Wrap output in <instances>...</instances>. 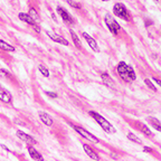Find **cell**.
Masks as SVG:
<instances>
[{"label": "cell", "instance_id": "ba28073f", "mask_svg": "<svg viewBox=\"0 0 161 161\" xmlns=\"http://www.w3.org/2000/svg\"><path fill=\"white\" fill-rule=\"evenodd\" d=\"M47 36H48L52 40L56 42V43H59V44H63V45H65V46L68 45V40H67V39H65L64 37L59 36V35H57V34L53 33V31H49V30H48V31H47Z\"/></svg>", "mask_w": 161, "mask_h": 161}, {"label": "cell", "instance_id": "cb8c5ba5", "mask_svg": "<svg viewBox=\"0 0 161 161\" xmlns=\"http://www.w3.org/2000/svg\"><path fill=\"white\" fill-rule=\"evenodd\" d=\"M67 4L69 6H72L73 8H75V9H81V5L79 4H77V2H75L74 0H66Z\"/></svg>", "mask_w": 161, "mask_h": 161}, {"label": "cell", "instance_id": "8992f818", "mask_svg": "<svg viewBox=\"0 0 161 161\" xmlns=\"http://www.w3.org/2000/svg\"><path fill=\"white\" fill-rule=\"evenodd\" d=\"M17 137H18L20 140H22L25 143H27L28 145H36L37 143H38L36 140L34 139L33 137H30L29 134L25 133L24 131H20V130L17 131Z\"/></svg>", "mask_w": 161, "mask_h": 161}, {"label": "cell", "instance_id": "ffe728a7", "mask_svg": "<svg viewBox=\"0 0 161 161\" xmlns=\"http://www.w3.org/2000/svg\"><path fill=\"white\" fill-rule=\"evenodd\" d=\"M127 137H128V139L129 140H131L132 142H135V143H138V145H142V141H141V139L140 138H138L135 134H133V133H128L127 134Z\"/></svg>", "mask_w": 161, "mask_h": 161}, {"label": "cell", "instance_id": "4dcf8cb0", "mask_svg": "<svg viewBox=\"0 0 161 161\" xmlns=\"http://www.w3.org/2000/svg\"><path fill=\"white\" fill-rule=\"evenodd\" d=\"M160 150H161V147H160Z\"/></svg>", "mask_w": 161, "mask_h": 161}, {"label": "cell", "instance_id": "7a4b0ae2", "mask_svg": "<svg viewBox=\"0 0 161 161\" xmlns=\"http://www.w3.org/2000/svg\"><path fill=\"white\" fill-rule=\"evenodd\" d=\"M89 115L93 117L96 122L99 123V125L103 129V131H105L106 133H109V134L117 133V129L114 128L111 123L106 120L105 117H102L101 114H99V113H96V112L94 111H89Z\"/></svg>", "mask_w": 161, "mask_h": 161}, {"label": "cell", "instance_id": "6da1fadb", "mask_svg": "<svg viewBox=\"0 0 161 161\" xmlns=\"http://www.w3.org/2000/svg\"><path fill=\"white\" fill-rule=\"evenodd\" d=\"M117 74L119 76L122 78V81L127 82V83H132L135 81L137 75L132 67L128 65L125 62H120L117 65Z\"/></svg>", "mask_w": 161, "mask_h": 161}, {"label": "cell", "instance_id": "83f0119b", "mask_svg": "<svg viewBox=\"0 0 161 161\" xmlns=\"http://www.w3.org/2000/svg\"><path fill=\"white\" fill-rule=\"evenodd\" d=\"M153 81H155V82H156V83L161 87V81H160V79H158V78H153Z\"/></svg>", "mask_w": 161, "mask_h": 161}, {"label": "cell", "instance_id": "2e32d148", "mask_svg": "<svg viewBox=\"0 0 161 161\" xmlns=\"http://www.w3.org/2000/svg\"><path fill=\"white\" fill-rule=\"evenodd\" d=\"M0 49L5 50V52H10V53H12V52H15V50H16V48H15L12 45L6 43L5 40L0 39Z\"/></svg>", "mask_w": 161, "mask_h": 161}, {"label": "cell", "instance_id": "4316f807", "mask_svg": "<svg viewBox=\"0 0 161 161\" xmlns=\"http://www.w3.org/2000/svg\"><path fill=\"white\" fill-rule=\"evenodd\" d=\"M46 95H48V96L53 97V99H56V97H57V94L54 93V92H46Z\"/></svg>", "mask_w": 161, "mask_h": 161}, {"label": "cell", "instance_id": "30bf717a", "mask_svg": "<svg viewBox=\"0 0 161 161\" xmlns=\"http://www.w3.org/2000/svg\"><path fill=\"white\" fill-rule=\"evenodd\" d=\"M38 115L40 117V120H42V122L44 123L45 125L52 127L54 124V120H53V117H50L48 113H46V112H39Z\"/></svg>", "mask_w": 161, "mask_h": 161}, {"label": "cell", "instance_id": "d6986e66", "mask_svg": "<svg viewBox=\"0 0 161 161\" xmlns=\"http://www.w3.org/2000/svg\"><path fill=\"white\" fill-rule=\"evenodd\" d=\"M138 128H139V130L141 131V132H143L145 134H147L148 137L152 135V132L150 131V129L148 128L145 124H142V123H138Z\"/></svg>", "mask_w": 161, "mask_h": 161}, {"label": "cell", "instance_id": "4fadbf2b", "mask_svg": "<svg viewBox=\"0 0 161 161\" xmlns=\"http://www.w3.org/2000/svg\"><path fill=\"white\" fill-rule=\"evenodd\" d=\"M12 96L9 92H7L6 89H4L2 87H0V101L4 102V103H10Z\"/></svg>", "mask_w": 161, "mask_h": 161}, {"label": "cell", "instance_id": "7c38bea8", "mask_svg": "<svg viewBox=\"0 0 161 161\" xmlns=\"http://www.w3.org/2000/svg\"><path fill=\"white\" fill-rule=\"evenodd\" d=\"M83 149H84V151H85V153L87 155V156L91 158V159H93V160H100V157H99V155L95 152L89 145H83Z\"/></svg>", "mask_w": 161, "mask_h": 161}, {"label": "cell", "instance_id": "9c48e42d", "mask_svg": "<svg viewBox=\"0 0 161 161\" xmlns=\"http://www.w3.org/2000/svg\"><path fill=\"white\" fill-rule=\"evenodd\" d=\"M83 37L85 38V40L87 42V44L89 45V47L92 48V49L94 50V52H100V48H99V45L96 43V40H95L92 36H89L87 33H83Z\"/></svg>", "mask_w": 161, "mask_h": 161}, {"label": "cell", "instance_id": "f1b7e54d", "mask_svg": "<svg viewBox=\"0 0 161 161\" xmlns=\"http://www.w3.org/2000/svg\"><path fill=\"white\" fill-rule=\"evenodd\" d=\"M153 1H155V2H158V1H159V0H153Z\"/></svg>", "mask_w": 161, "mask_h": 161}, {"label": "cell", "instance_id": "ac0fdd59", "mask_svg": "<svg viewBox=\"0 0 161 161\" xmlns=\"http://www.w3.org/2000/svg\"><path fill=\"white\" fill-rule=\"evenodd\" d=\"M149 121L152 123V127L156 129L157 131L161 132V121H159L156 117H149Z\"/></svg>", "mask_w": 161, "mask_h": 161}, {"label": "cell", "instance_id": "603a6c76", "mask_svg": "<svg viewBox=\"0 0 161 161\" xmlns=\"http://www.w3.org/2000/svg\"><path fill=\"white\" fill-rule=\"evenodd\" d=\"M145 85H147V86H148V87H149L150 89H152L153 92H157V87L155 86V84L152 83L150 79H149V78H145Z\"/></svg>", "mask_w": 161, "mask_h": 161}, {"label": "cell", "instance_id": "5bb4252c", "mask_svg": "<svg viewBox=\"0 0 161 161\" xmlns=\"http://www.w3.org/2000/svg\"><path fill=\"white\" fill-rule=\"evenodd\" d=\"M28 152H29V156L31 157L34 160H43L42 155L34 148L33 145H28Z\"/></svg>", "mask_w": 161, "mask_h": 161}, {"label": "cell", "instance_id": "3957f363", "mask_svg": "<svg viewBox=\"0 0 161 161\" xmlns=\"http://www.w3.org/2000/svg\"><path fill=\"white\" fill-rule=\"evenodd\" d=\"M113 12H114V15H115L117 18H120V19H122V20L129 21V20L131 19V15H130V12H129L128 8L123 5V4H121V2H117V4H115V5L113 6Z\"/></svg>", "mask_w": 161, "mask_h": 161}, {"label": "cell", "instance_id": "7402d4cb", "mask_svg": "<svg viewBox=\"0 0 161 161\" xmlns=\"http://www.w3.org/2000/svg\"><path fill=\"white\" fill-rule=\"evenodd\" d=\"M38 68L43 76H45V77H48V76H49V71H48V68L46 66H44V65H39Z\"/></svg>", "mask_w": 161, "mask_h": 161}, {"label": "cell", "instance_id": "8fae6325", "mask_svg": "<svg viewBox=\"0 0 161 161\" xmlns=\"http://www.w3.org/2000/svg\"><path fill=\"white\" fill-rule=\"evenodd\" d=\"M18 17H19V19L21 20V21L26 22V24H28V25H30V26H36L37 24H36V21L34 20L31 17L29 16V15H27V14H25V12H20L19 15H18Z\"/></svg>", "mask_w": 161, "mask_h": 161}, {"label": "cell", "instance_id": "44dd1931", "mask_svg": "<svg viewBox=\"0 0 161 161\" xmlns=\"http://www.w3.org/2000/svg\"><path fill=\"white\" fill-rule=\"evenodd\" d=\"M29 16L33 18L35 21H37L38 22L39 20H40V18H39V15H38V12L35 10L34 8H30V10H29V14H28Z\"/></svg>", "mask_w": 161, "mask_h": 161}, {"label": "cell", "instance_id": "5b68a950", "mask_svg": "<svg viewBox=\"0 0 161 161\" xmlns=\"http://www.w3.org/2000/svg\"><path fill=\"white\" fill-rule=\"evenodd\" d=\"M74 129H75V131H76L78 134H81L83 138H85L86 140H89V142H92V143H100V140L97 139L95 135H93L92 133H89V131H86V130L83 129L82 127L74 125Z\"/></svg>", "mask_w": 161, "mask_h": 161}, {"label": "cell", "instance_id": "277c9868", "mask_svg": "<svg viewBox=\"0 0 161 161\" xmlns=\"http://www.w3.org/2000/svg\"><path fill=\"white\" fill-rule=\"evenodd\" d=\"M104 21H105L106 26L109 28V30H110L114 36H117L119 31L121 30V27H120L119 22H117L111 15H109V14L105 15V17H104Z\"/></svg>", "mask_w": 161, "mask_h": 161}, {"label": "cell", "instance_id": "e0dca14e", "mask_svg": "<svg viewBox=\"0 0 161 161\" xmlns=\"http://www.w3.org/2000/svg\"><path fill=\"white\" fill-rule=\"evenodd\" d=\"M69 33L72 35V38H73V42H74V45L76 46V48L77 49H81L82 48V42H81V39L78 38V36L76 35V33L73 30V29H69Z\"/></svg>", "mask_w": 161, "mask_h": 161}, {"label": "cell", "instance_id": "484cf974", "mask_svg": "<svg viewBox=\"0 0 161 161\" xmlns=\"http://www.w3.org/2000/svg\"><path fill=\"white\" fill-rule=\"evenodd\" d=\"M143 151L147 152V153H153V152H155V151L152 150L151 148H149V147H143Z\"/></svg>", "mask_w": 161, "mask_h": 161}, {"label": "cell", "instance_id": "d4e9b609", "mask_svg": "<svg viewBox=\"0 0 161 161\" xmlns=\"http://www.w3.org/2000/svg\"><path fill=\"white\" fill-rule=\"evenodd\" d=\"M0 77H9V73L5 69H0Z\"/></svg>", "mask_w": 161, "mask_h": 161}, {"label": "cell", "instance_id": "9a60e30c", "mask_svg": "<svg viewBox=\"0 0 161 161\" xmlns=\"http://www.w3.org/2000/svg\"><path fill=\"white\" fill-rule=\"evenodd\" d=\"M101 77H102V81H103V83L105 86L107 87H113L114 86V81L112 79V77L109 75V74H106V73H103L102 75H101Z\"/></svg>", "mask_w": 161, "mask_h": 161}, {"label": "cell", "instance_id": "52a82bcc", "mask_svg": "<svg viewBox=\"0 0 161 161\" xmlns=\"http://www.w3.org/2000/svg\"><path fill=\"white\" fill-rule=\"evenodd\" d=\"M57 12H58V15L63 18V20L66 22V24H68V25H73L74 24V19H73V17L67 12L64 8H62V7H57Z\"/></svg>", "mask_w": 161, "mask_h": 161}, {"label": "cell", "instance_id": "f546056e", "mask_svg": "<svg viewBox=\"0 0 161 161\" xmlns=\"http://www.w3.org/2000/svg\"><path fill=\"white\" fill-rule=\"evenodd\" d=\"M102 1H110V0H102Z\"/></svg>", "mask_w": 161, "mask_h": 161}]
</instances>
